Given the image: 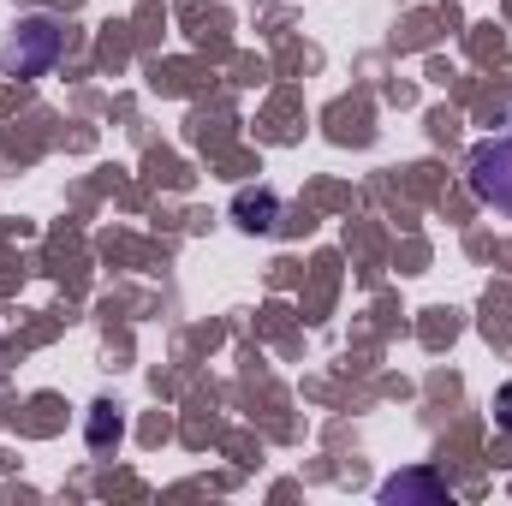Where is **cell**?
I'll return each instance as SVG.
<instances>
[{
  "label": "cell",
  "instance_id": "1",
  "mask_svg": "<svg viewBox=\"0 0 512 506\" xmlns=\"http://www.w3.org/2000/svg\"><path fill=\"white\" fill-rule=\"evenodd\" d=\"M60 48H66V30H60L54 18L30 12V18H18V24L6 30V42H0V72H6V78H42V72L60 60Z\"/></svg>",
  "mask_w": 512,
  "mask_h": 506
},
{
  "label": "cell",
  "instance_id": "2",
  "mask_svg": "<svg viewBox=\"0 0 512 506\" xmlns=\"http://www.w3.org/2000/svg\"><path fill=\"white\" fill-rule=\"evenodd\" d=\"M477 203H489L495 215H512V126L501 137H483L471 149V167H465Z\"/></svg>",
  "mask_w": 512,
  "mask_h": 506
},
{
  "label": "cell",
  "instance_id": "3",
  "mask_svg": "<svg viewBox=\"0 0 512 506\" xmlns=\"http://www.w3.org/2000/svg\"><path fill=\"white\" fill-rule=\"evenodd\" d=\"M382 501H453V489L435 483V477H423V471H411V477H393L387 483Z\"/></svg>",
  "mask_w": 512,
  "mask_h": 506
},
{
  "label": "cell",
  "instance_id": "4",
  "mask_svg": "<svg viewBox=\"0 0 512 506\" xmlns=\"http://www.w3.org/2000/svg\"><path fill=\"white\" fill-rule=\"evenodd\" d=\"M239 227L245 233H268L274 227V197H239Z\"/></svg>",
  "mask_w": 512,
  "mask_h": 506
},
{
  "label": "cell",
  "instance_id": "5",
  "mask_svg": "<svg viewBox=\"0 0 512 506\" xmlns=\"http://www.w3.org/2000/svg\"><path fill=\"white\" fill-rule=\"evenodd\" d=\"M108 435L120 441V423L108 417V405H96V423H90V441H96V447H108Z\"/></svg>",
  "mask_w": 512,
  "mask_h": 506
},
{
  "label": "cell",
  "instance_id": "6",
  "mask_svg": "<svg viewBox=\"0 0 512 506\" xmlns=\"http://www.w3.org/2000/svg\"><path fill=\"white\" fill-rule=\"evenodd\" d=\"M501 429H512V387H501Z\"/></svg>",
  "mask_w": 512,
  "mask_h": 506
}]
</instances>
